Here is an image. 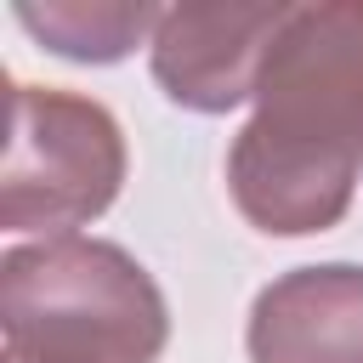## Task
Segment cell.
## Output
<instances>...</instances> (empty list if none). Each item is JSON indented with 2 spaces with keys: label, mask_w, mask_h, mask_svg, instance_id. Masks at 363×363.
<instances>
[{
  "label": "cell",
  "mask_w": 363,
  "mask_h": 363,
  "mask_svg": "<svg viewBox=\"0 0 363 363\" xmlns=\"http://www.w3.org/2000/svg\"><path fill=\"white\" fill-rule=\"evenodd\" d=\"M227 147L238 216L272 238L329 233L363 176V0L289 6Z\"/></svg>",
  "instance_id": "obj_1"
},
{
  "label": "cell",
  "mask_w": 363,
  "mask_h": 363,
  "mask_svg": "<svg viewBox=\"0 0 363 363\" xmlns=\"http://www.w3.org/2000/svg\"><path fill=\"white\" fill-rule=\"evenodd\" d=\"M6 352L28 363H159L170 306L113 238H34L0 255Z\"/></svg>",
  "instance_id": "obj_2"
},
{
  "label": "cell",
  "mask_w": 363,
  "mask_h": 363,
  "mask_svg": "<svg viewBox=\"0 0 363 363\" xmlns=\"http://www.w3.org/2000/svg\"><path fill=\"white\" fill-rule=\"evenodd\" d=\"M125 130L119 119L79 91L11 85V142L0 176L6 233L62 238L96 221L125 187Z\"/></svg>",
  "instance_id": "obj_3"
},
{
  "label": "cell",
  "mask_w": 363,
  "mask_h": 363,
  "mask_svg": "<svg viewBox=\"0 0 363 363\" xmlns=\"http://www.w3.org/2000/svg\"><path fill=\"white\" fill-rule=\"evenodd\" d=\"M284 0H227V6H164L147 40L159 91L187 113H233L255 96L261 57L284 23Z\"/></svg>",
  "instance_id": "obj_4"
},
{
  "label": "cell",
  "mask_w": 363,
  "mask_h": 363,
  "mask_svg": "<svg viewBox=\"0 0 363 363\" xmlns=\"http://www.w3.org/2000/svg\"><path fill=\"white\" fill-rule=\"evenodd\" d=\"M250 363H363V267L318 261L278 272L244 323Z\"/></svg>",
  "instance_id": "obj_5"
},
{
  "label": "cell",
  "mask_w": 363,
  "mask_h": 363,
  "mask_svg": "<svg viewBox=\"0 0 363 363\" xmlns=\"http://www.w3.org/2000/svg\"><path fill=\"white\" fill-rule=\"evenodd\" d=\"M51 57H68V62H125L136 45L153 40L159 28V6H142V0H45V6H17L11 11Z\"/></svg>",
  "instance_id": "obj_6"
},
{
  "label": "cell",
  "mask_w": 363,
  "mask_h": 363,
  "mask_svg": "<svg viewBox=\"0 0 363 363\" xmlns=\"http://www.w3.org/2000/svg\"><path fill=\"white\" fill-rule=\"evenodd\" d=\"M6 363H28V357H11V352H6Z\"/></svg>",
  "instance_id": "obj_7"
}]
</instances>
